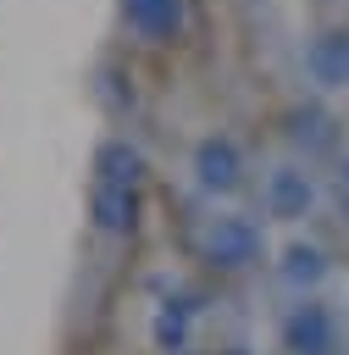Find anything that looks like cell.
Instances as JSON below:
<instances>
[{"label":"cell","mask_w":349,"mask_h":355,"mask_svg":"<svg viewBox=\"0 0 349 355\" xmlns=\"http://www.w3.org/2000/svg\"><path fill=\"white\" fill-rule=\"evenodd\" d=\"M288 333H294V344H299L305 355H327V316H321V311H299Z\"/></svg>","instance_id":"1"},{"label":"cell","mask_w":349,"mask_h":355,"mask_svg":"<svg viewBox=\"0 0 349 355\" xmlns=\"http://www.w3.org/2000/svg\"><path fill=\"white\" fill-rule=\"evenodd\" d=\"M133 22L150 28V33H161V28L177 22V0H133Z\"/></svg>","instance_id":"2"}]
</instances>
